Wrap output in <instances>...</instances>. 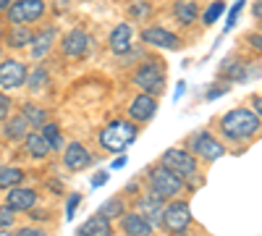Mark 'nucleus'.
I'll list each match as a JSON object with an SVG mask.
<instances>
[{
  "mask_svg": "<svg viewBox=\"0 0 262 236\" xmlns=\"http://www.w3.org/2000/svg\"><path fill=\"white\" fill-rule=\"evenodd\" d=\"M139 137V126L131 118H116L111 123H105L97 134V144L105 149V153H116L121 155L123 149H128Z\"/></svg>",
  "mask_w": 262,
  "mask_h": 236,
  "instance_id": "f257e3e1",
  "label": "nucleus"
},
{
  "mask_svg": "<svg viewBox=\"0 0 262 236\" xmlns=\"http://www.w3.org/2000/svg\"><path fill=\"white\" fill-rule=\"evenodd\" d=\"M259 116L252 108H233L221 118V134L231 142H247L259 132Z\"/></svg>",
  "mask_w": 262,
  "mask_h": 236,
  "instance_id": "f03ea898",
  "label": "nucleus"
},
{
  "mask_svg": "<svg viewBox=\"0 0 262 236\" xmlns=\"http://www.w3.org/2000/svg\"><path fill=\"white\" fill-rule=\"evenodd\" d=\"M147 189L163 200H176L186 189V181L181 176H176L173 170H168L163 163H158L147 170Z\"/></svg>",
  "mask_w": 262,
  "mask_h": 236,
  "instance_id": "7ed1b4c3",
  "label": "nucleus"
},
{
  "mask_svg": "<svg viewBox=\"0 0 262 236\" xmlns=\"http://www.w3.org/2000/svg\"><path fill=\"white\" fill-rule=\"evenodd\" d=\"M131 81L137 84V87L147 95H158L163 87H165V66L160 58H147L142 60L139 66L134 69V76H131Z\"/></svg>",
  "mask_w": 262,
  "mask_h": 236,
  "instance_id": "20e7f679",
  "label": "nucleus"
},
{
  "mask_svg": "<svg viewBox=\"0 0 262 236\" xmlns=\"http://www.w3.org/2000/svg\"><path fill=\"white\" fill-rule=\"evenodd\" d=\"M194 223L191 218V210H189V202L186 200H170L165 202L163 207V216H160V228L170 236H184L189 231V226Z\"/></svg>",
  "mask_w": 262,
  "mask_h": 236,
  "instance_id": "39448f33",
  "label": "nucleus"
},
{
  "mask_svg": "<svg viewBox=\"0 0 262 236\" xmlns=\"http://www.w3.org/2000/svg\"><path fill=\"white\" fill-rule=\"evenodd\" d=\"M160 163H163L168 170H173L176 176H181L184 181H186V179H194L196 170H200V163H196V158L189 153V149H184V147H168L165 153H163V158H160Z\"/></svg>",
  "mask_w": 262,
  "mask_h": 236,
  "instance_id": "423d86ee",
  "label": "nucleus"
},
{
  "mask_svg": "<svg viewBox=\"0 0 262 236\" xmlns=\"http://www.w3.org/2000/svg\"><path fill=\"white\" fill-rule=\"evenodd\" d=\"M189 153L194 158L205 160V163H215V160H221L226 155V147L217 142L207 128H200V132H194L189 137Z\"/></svg>",
  "mask_w": 262,
  "mask_h": 236,
  "instance_id": "0eeeda50",
  "label": "nucleus"
},
{
  "mask_svg": "<svg viewBox=\"0 0 262 236\" xmlns=\"http://www.w3.org/2000/svg\"><path fill=\"white\" fill-rule=\"evenodd\" d=\"M45 13H48L45 0H13L11 8L6 11L11 24H24V27H32L37 21H42Z\"/></svg>",
  "mask_w": 262,
  "mask_h": 236,
  "instance_id": "6e6552de",
  "label": "nucleus"
},
{
  "mask_svg": "<svg viewBox=\"0 0 262 236\" xmlns=\"http://www.w3.org/2000/svg\"><path fill=\"white\" fill-rule=\"evenodd\" d=\"M27 76H29V69L27 63H21L16 58H6L0 60V90H18L27 84Z\"/></svg>",
  "mask_w": 262,
  "mask_h": 236,
  "instance_id": "1a4fd4ad",
  "label": "nucleus"
},
{
  "mask_svg": "<svg viewBox=\"0 0 262 236\" xmlns=\"http://www.w3.org/2000/svg\"><path fill=\"white\" fill-rule=\"evenodd\" d=\"M95 163V155L90 153V147H84L81 142H69L63 149V165L71 170V174H79V170L90 168Z\"/></svg>",
  "mask_w": 262,
  "mask_h": 236,
  "instance_id": "9d476101",
  "label": "nucleus"
},
{
  "mask_svg": "<svg viewBox=\"0 0 262 236\" xmlns=\"http://www.w3.org/2000/svg\"><path fill=\"white\" fill-rule=\"evenodd\" d=\"M142 42L152 48H160V50H179L181 48V39L179 34H173L165 27H144L142 29Z\"/></svg>",
  "mask_w": 262,
  "mask_h": 236,
  "instance_id": "9b49d317",
  "label": "nucleus"
},
{
  "mask_svg": "<svg viewBox=\"0 0 262 236\" xmlns=\"http://www.w3.org/2000/svg\"><path fill=\"white\" fill-rule=\"evenodd\" d=\"M158 113V97L155 95H147V92H139L134 100L128 102V118L134 123H147L152 121Z\"/></svg>",
  "mask_w": 262,
  "mask_h": 236,
  "instance_id": "f8f14e48",
  "label": "nucleus"
},
{
  "mask_svg": "<svg viewBox=\"0 0 262 236\" xmlns=\"http://www.w3.org/2000/svg\"><path fill=\"white\" fill-rule=\"evenodd\" d=\"M86 50H90V34H86L84 29H71V32H66L63 39H60V53L66 58H84Z\"/></svg>",
  "mask_w": 262,
  "mask_h": 236,
  "instance_id": "ddd939ff",
  "label": "nucleus"
},
{
  "mask_svg": "<svg viewBox=\"0 0 262 236\" xmlns=\"http://www.w3.org/2000/svg\"><path fill=\"white\" fill-rule=\"evenodd\" d=\"M6 205L11 207V210H16V212H29L32 207H37L39 205V195L32 189V186H13V189H8V195H6Z\"/></svg>",
  "mask_w": 262,
  "mask_h": 236,
  "instance_id": "4468645a",
  "label": "nucleus"
},
{
  "mask_svg": "<svg viewBox=\"0 0 262 236\" xmlns=\"http://www.w3.org/2000/svg\"><path fill=\"white\" fill-rule=\"evenodd\" d=\"M55 34L58 29L50 24V27H42L39 32H34V39H32V45H29V58L32 60H45L55 45Z\"/></svg>",
  "mask_w": 262,
  "mask_h": 236,
  "instance_id": "2eb2a0df",
  "label": "nucleus"
},
{
  "mask_svg": "<svg viewBox=\"0 0 262 236\" xmlns=\"http://www.w3.org/2000/svg\"><path fill=\"white\" fill-rule=\"evenodd\" d=\"M257 71V66H252V63L242 60V58H226L221 63V71H217V76L226 79V81H247L252 74Z\"/></svg>",
  "mask_w": 262,
  "mask_h": 236,
  "instance_id": "dca6fc26",
  "label": "nucleus"
},
{
  "mask_svg": "<svg viewBox=\"0 0 262 236\" xmlns=\"http://www.w3.org/2000/svg\"><path fill=\"white\" fill-rule=\"evenodd\" d=\"M163 207H165V200H163V197H158V195H152L149 189H147V195H142V197H137V200H134V210L139 212V216H144L152 226L160 223Z\"/></svg>",
  "mask_w": 262,
  "mask_h": 236,
  "instance_id": "f3484780",
  "label": "nucleus"
},
{
  "mask_svg": "<svg viewBox=\"0 0 262 236\" xmlns=\"http://www.w3.org/2000/svg\"><path fill=\"white\" fill-rule=\"evenodd\" d=\"M118 223H121L123 236H152V231H155V226H152L144 216H139L137 210L123 212V216L118 218Z\"/></svg>",
  "mask_w": 262,
  "mask_h": 236,
  "instance_id": "a211bd4d",
  "label": "nucleus"
},
{
  "mask_svg": "<svg viewBox=\"0 0 262 236\" xmlns=\"http://www.w3.org/2000/svg\"><path fill=\"white\" fill-rule=\"evenodd\" d=\"M131 42H134V27H131L128 21L116 24L113 32H111V50L116 55H123V53L131 50Z\"/></svg>",
  "mask_w": 262,
  "mask_h": 236,
  "instance_id": "6ab92c4d",
  "label": "nucleus"
},
{
  "mask_svg": "<svg viewBox=\"0 0 262 236\" xmlns=\"http://www.w3.org/2000/svg\"><path fill=\"white\" fill-rule=\"evenodd\" d=\"M0 132H3V137L8 142H21V139H27V134L32 132V128H29L24 116L16 113V116H8L3 123H0Z\"/></svg>",
  "mask_w": 262,
  "mask_h": 236,
  "instance_id": "aec40b11",
  "label": "nucleus"
},
{
  "mask_svg": "<svg viewBox=\"0 0 262 236\" xmlns=\"http://www.w3.org/2000/svg\"><path fill=\"white\" fill-rule=\"evenodd\" d=\"M76 236H113V221H107L100 212H95L92 218L84 221V226H79Z\"/></svg>",
  "mask_w": 262,
  "mask_h": 236,
  "instance_id": "412c9836",
  "label": "nucleus"
},
{
  "mask_svg": "<svg viewBox=\"0 0 262 236\" xmlns=\"http://www.w3.org/2000/svg\"><path fill=\"white\" fill-rule=\"evenodd\" d=\"M6 45L11 50H21V48H29L32 39H34V32L32 27H24V24H13L11 29H6Z\"/></svg>",
  "mask_w": 262,
  "mask_h": 236,
  "instance_id": "4be33fe9",
  "label": "nucleus"
},
{
  "mask_svg": "<svg viewBox=\"0 0 262 236\" xmlns=\"http://www.w3.org/2000/svg\"><path fill=\"white\" fill-rule=\"evenodd\" d=\"M24 149H27V155L34 158V160H45L53 149L48 144V139L42 137V132H29L27 139H24Z\"/></svg>",
  "mask_w": 262,
  "mask_h": 236,
  "instance_id": "5701e85b",
  "label": "nucleus"
},
{
  "mask_svg": "<svg viewBox=\"0 0 262 236\" xmlns=\"http://www.w3.org/2000/svg\"><path fill=\"white\" fill-rule=\"evenodd\" d=\"M18 113L27 118V123H29L32 132H39V128L50 121V113H48L45 108H42V105H37V102H24Z\"/></svg>",
  "mask_w": 262,
  "mask_h": 236,
  "instance_id": "b1692460",
  "label": "nucleus"
},
{
  "mask_svg": "<svg viewBox=\"0 0 262 236\" xmlns=\"http://www.w3.org/2000/svg\"><path fill=\"white\" fill-rule=\"evenodd\" d=\"M173 18H176L181 27H191L194 21L200 18V6H196L194 0H179V3H173Z\"/></svg>",
  "mask_w": 262,
  "mask_h": 236,
  "instance_id": "393cba45",
  "label": "nucleus"
},
{
  "mask_svg": "<svg viewBox=\"0 0 262 236\" xmlns=\"http://www.w3.org/2000/svg\"><path fill=\"white\" fill-rule=\"evenodd\" d=\"M27 179V174L16 165H0V189L8 191L13 186H21V181Z\"/></svg>",
  "mask_w": 262,
  "mask_h": 236,
  "instance_id": "a878e982",
  "label": "nucleus"
},
{
  "mask_svg": "<svg viewBox=\"0 0 262 236\" xmlns=\"http://www.w3.org/2000/svg\"><path fill=\"white\" fill-rule=\"evenodd\" d=\"M39 132H42V137L48 139V144H50L53 153H60V149H63V134H60V126H58V123H53V121H48L45 126L39 128Z\"/></svg>",
  "mask_w": 262,
  "mask_h": 236,
  "instance_id": "bb28decb",
  "label": "nucleus"
},
{
  "mask_svg": "<svg viewBox=\"0 0 262 236\" xmlns=\"http://www.w3.org/2000/svg\"><path fill=\"white\" fill-rule=\"evenodd\" d=\"M100 216L102 218H107V221H118L121 216H123V212H126V205H123V200L121 197H111V200H107L105 205H100Z\"/></svg>",
  "mask_w": 262,
  "mask_h": 236,
  "instance_id": "cd10ccee",
  "label": "nucleus"
},
{
  "mask_svg": "<svg viewBox=\"0 0 262 236\" xmlns=\"http://www.w3.org/2000/svg\"><path fill=\"white\" fill-rule=\"evenodd\" d=\"M48 76H50V74H48L45 66H37L34 71H29V76H27V87H29V92L37 95L42 87H48V81H50Z\"/></svg>",
  "mask_w": 262,
  "mask_h": 236,
  "instance_id": "c85d7f7f",
  "label": "nucleus"
},
{
  "mask_svg": "<svg viewBox=\"0 0 262 236\" xmlns=\"http://www.w3.org/2000/svg\"><path fill=\"white\" fill-rule=\"evenodd\" d=\"M152 3L149 0H131V3L126 6V13H128V18L131 21H142V18H147V16H152Z\"/></svg>",
  "mask_w": 262,
  "mask_h": 236,
  "instance_id": "c756f323",
  "label": "nucleus"
},
{
  "mask_svg": "<svg viewBox=\"0 0 262 236\" xmlns=\"http://www.w3.org/2000/svg\"><path fill=\"white\" fill-rule=\"evenodd\" d=\"M223 11H226V3H223V0H215V3H212V6H207V11L202 13V21H205L207 27H212L215 21L223 16Z\"/></svg>",
  "mask_w": 262,
  "mask_h": 236,
  "instance_id": "7c9ffc66",
  "label": "nucleus"
},
{
  "mask_svg": "<svg viewBox=\"0 0 262 236\" xmlns=\"http://www.w3.org/2000/svg\"><path fill=\"white\" fill-rule=\"evenodd\" d=\"M16 218H18V212L11 210L6 202H0V231H8L16 226Z\"/></svg>",
  "mask_w": 262,
  "mask_h": 236,
  "instance_id": "2f4dec72",
  "label": "nucleus"
},
{
  "mask_svg": "<svg viewBox=\"0 0 262 236\" xmlns=\"http://www.w3.org/2000/svg\"><path fill=\"white\" fill-rule=\"evenodd\" d=\"M11 111H13V102H11V97L0 90V123H3L8 116H11Z\"/></svg>",
  "mask_w": 262,
  "mask_h": 236,
  "instance_id": "473e14b6",
  "label": "nucleus"
},
{
  "mask_svg": "<svg viewBox=\"0 0 262 236\" xmlns=\"http://www.w3.org/2000/svg\"><path fill=\"white\" fill-rule=\"evenodd\" d=\"M79 202H81V195H69V200H66V221H71L74 218V212H76V207H79Z\"/></svg>",
  "mask_w": 262,
  "mask_h": 236,
  "instance_id": "72a5a7b5",
  "label": "nucleus"
},
{
  "mask_svg": "<svg viewBox=\"0 0 262 236\" xmlns=\"http://www.w3.org/2000/svg\"><path fill=\"white\" fill-rule=\"evenodd\" d=\"M242 8H244V0H236V6L231 8V13L226 18V32H231V27L236 24V18H238V13H242Z\"/></svg>",
  "mask_w": 262,
  "mask_h": 236,
  "instance_id": "f704fd0d",
  "label": "nucleus"
},
{
  "mask_svg": "<svg viewBox=\"0 0 262 236\" xmlns=\"http://www.w3.org/2000/svg\"><path fill=\"white\" fill-rule=\"evenodd\" d=\"M228 90H231L228 84H212V87H210V90L205 92V97H207V100H217L221 95H226Z\"/></svg>",
  "mask_w": 262,
  "mask_h": 236,
  "instance_id": "c9c22d12",
  "label": "nucleus"
},
{
  "mask_svg": "<svg viewBox=\"0 0 262 236\" xmlns=\"http://www.w3.org/2000/svg\"><path fill=\"white\" fill-rule=\"evenodd\" d=\"M16 236H50L45 228H39V226H24V228H18Z\"/></svg>",
  "mask_w": 262,
  "mask_h": 236,
  "instance_id": "e433bc0d",
  "label": "nucleus"
},
{
  "mask_svg": "<svg viewBox=\"0 0 262 236\" xmlns=\"http://www.w3.org/2000/svg\"><path fill=\"white\" fill-rule=\"evenodd\" d=\"M247 45H249L252 50L262 53V32H257V34H249V37H247Z\"/></svg>",
  "mask_w": 262,
  "mask_h": 236,
  "instance_id": "4c0bfd02",
  "label": "nucleus"
},
{
  "mask_svg": "<svg viewBox=\"0 0 262 236\" xmlns=\"http://www.w3.org/2000/svg\"><path fill=\"white\" fill-rule=\"evenodd\" d=\"M107 179H111V174H107V170H97L95 179H92V186H102V184H107Z\"/></svg>",
  "mask_w": 262,
  "mask_h": 236,
  "instance_id": "58836bf2",
  "label": "nucleus"
},
{
  "mask_svg": "<svg viewBox=\"0 0 262 236\" xmlns=\"http://www.w3.org/2000/svg\"><path fill=\"white\" fill-rule=\"evenodd\" d=\"M252 111L259 116V121H262V95H254L252 97Z\"/></svg>",
  "mask_w": 262,
  "mask_h": 236,
  "instance_id": "ea45409f",
  "label": "nucleus"
},
{
  "mask_svg": "<svg viewBox=\"0 0 262 236\" xmlns=\"http://www.w3.org/2000/svg\"><path fill=\"white\" fill-rule=\"evenodd\" d=\"M252 16L257 21H262V0H254V6H252Z\"/></svg>",
  "mask_w": 262,
  "mask_h": 236,
  "instance_id": "a19ab883",
  "label": "nucleus"
},
{
  "mask_svg": "<svg viewBox=\"0 0 262 236\" xmlns=\"http://www.w3.org/2000/svg\"><path fill=\"white\" fill-rule=\"evenodd\" d=\"M126 160H128L126 155H118V158L113 160V168H123V165H126Z\"/></svg>",
  "mask_w": 262,
  "mask_h": 236,
  "instance_id": "79ce46f5",
  "label": "nucleus"
},
{
  "mask_svg": "<svg viewBox=\"0 0 262 236\" xmlns=\"http://www.w3.org/2000/svg\"><path fill=\"white\" fill-rule=\"evenodd\" d=\"M11 3H13V0H0V13H6L11 8Z\"/></svg>",
  "mask_w": 262,
  "mask_h": 236,
  "instance_id": "37998d69",
  "label": "nucleus"
},
{
  "mask_svg": "<svg viewBox=\"0 0 262 236\" xmlns=\"http://www.w3.org/2000/svg\"><path fill=\"white\" fill-rule=\"evenodd\" d=\"M184 90H186V84H184V81H179V84H176V100L184 95Z\"/></svg>",
  "mask_w": 262,
  "mask_h": 236,
  "instance_id": "c03bdc74",
  "label": "nucleus"
},
{
  "mask_svg": "<svg viewBox=\"0 0 262 236\" xmlns=\"http://www.w3.org/2000/svg\"><path fill=\"white\" fill-rule=\"evenodd\" d=\"M6 37V27H3V21H0V39Z\"/></svg>",
  "mask_w": 262,
  "mask_h": 236,
  "instance_id": "a18cd8bd",
  "label": "nucleus"
},
{
  "mask_svg": "<svg viewBox=\"0 0 262 236\" xmlns=\"http://www.w3.org/2000/svg\"><path fill=\"white\" fill-rule=\"evenodd\" d=\"M0 236H16V233H11V231H0Z\"/></svg>",
  "mask_w": 262,
  "mask_h": 236,
  "instance_id": "49530a36",
  "label": "nucleus"
},
{
  "mask_svg": "<svg viewBox=\"0 0 262 236\" xmlns=\"http://www.w3.org/2000/svg\"><path fill=\"white\" fill-rule=\"evenodd\" d=\"M173 3H179V0H173Z\"/></svg>",
  "mask_w": 262,
  "mask_h": 236,
  "instance_id": "de8ad7c7",
  "label": "nucleus"
}]
</instances>
